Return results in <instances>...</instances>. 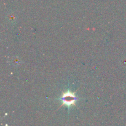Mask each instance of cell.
I'll use <instances>...</instances> for the list:
<instances>
[{"label": "cell", "mask_w": 126, "mask_h": 126, "mask_svg": "<svg viewBox=\"0 0 126 126\" xmlns=\"http://www.w3.org/2000/svg\"><path fill=\"white\" fill-rule=\"evenodd\" d=\"M60 100L62 101L63 105H65L67 107H70L72 105H75L78 98L73 92L68 90L62 95Z\"/></svg>", "instance_id": "obj_1"}]
</instances>
